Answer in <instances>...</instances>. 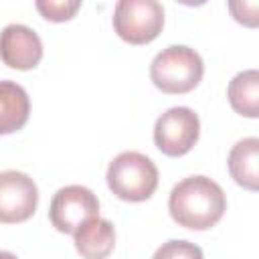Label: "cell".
<instances>
[{
  "label": "cell",
  "mask_w": 259,
  "mask_h": 259,
  "mask_svg": "<svg viewBox=\"0 0 259 259\" xmlns=\"http://www.w3.org/2000/svg\"><path fill=\"white\" fill-rule=\"evenodd\" d=\"M36 10L51 22H65L75 16V12L81 8L79 0H38Z\"/></svg>",
  "instance_id": "obj_14"
},
{
  "label": "cell",
  "mask_w": 259,
  "mask_h": 259,
  "mask_svg": "<svg viewBox=\"0 0 259 259\" xmlns=\"http://www.w3.org/2000/svg\"><path fill=\"white\" fill-rule=\"evenodd\" d=\"M204 75L202 57L186 45H170L162 49L150 63L152 83L168 95L192 91Z\"/></svg>",
  "instance_id": "obj_2"
},
{
  "label": "cell",
  "mask_w": 259,
  "mask_h": 259,
  "mask_svg": "<svg viewBox=\"0 0 259 259\" xmlns=\"http://www.w3.org/2000/svg\"><path fill=\"white\" fill-rule=\"evenodd\" d=\"M0 59L16 71H30L42 59V40L26 24H8L0 32Z\"/></svg>",
  "instance_id": "obj_8"
},
{
  "label": "cell",
  "mask_w": 259,
  "mask_h": 259,
  "mask_svg": "<svg viewBox=\"0 0 259 259\" xmlns=\"http://www.w3.org/2000/svg\"><path fill=\"white\" fill-rule=\"evenodd\" d=\"M99 217V198L81 184H69L53 194L49 206L51 225L65 235H75L87 221Z\"/></svg>",
  "instance_id": "obj_6"
},
{
  "label": "cell",
  "mask_w": 259,
  "mask_h": 259,
  "mask_svg": "<svg viewBox=\"0 0 259 259\" xmlns=\"http://www.w3.org/2000/svg\"><path fill=\"white\" fill-rule=\"evenodd\" d=\"M164 28V8L158 0H119L113 8V30L130 45L152 42Z\"/></svg>",
  "instance_id": "obj_4"
},
{
  "label": "cell",
  "mask_w": 259,
  "mask_h": 259,
  "mask_svg": "<svg viewBox=\"0 0 259 259\" xmlns=\"http://www.w3.org/2000/svg\"><path fill=\"white\" fill-rule=\"evenodd\" d=\"M229 8L237 22H243L247 26L257 24V2H231Z\"/></svg>",
  "instance_id": "obj_15"
},
{
  "label": "cell",
  "mask_w": 259,
  "mask_h": 259,
  "mask_svg": "<svg viewBox=\"0 0 259 259\" xmlns=\"http://www.w3.org/2000/svg\"><path fill=\"white\" fill-rule=\"evenodd\" d=\"M229 172L231 178L247 188H259V140L257 138H243L239 140L229 152Z\"/></svg>",
  "instance_id": "obj_11"
},
{
  "label": "cell",
  "mask_w": 259,
  "mask_h": 259,
  "mask_svg": "<svg viewBox=\"0 0 259 259\" xmlns=\"http://www.w3.org/2000/svg\"><path fill=\"white\" fill-rule=\"evenodd\" d=\"M200 136V119L190 107H170L166 109L154 125V144L156 148L170 156L178 158L188 154Z\"/></svg>",
  "instance_id": "obj_5"
},
{
  "label": "cell",
  "mask_w": 259,
  "mask_h": 259,
  "mask_svg": "<svg viewBox=\"0 0 259 259\" xmlns=\"http://www.w3.org/2000/svg\"><path fill=\"white\" fill-rule=\"evenodd\" d=\"M152 259H204L202 249L184 239H172L162 243Z\"/></svg>",
  "instance_id": "obj_13"
},
{
  "label": "cell",
  "mask_w": 259,
  "mask_h": 259,
  "mask_svg": "<svg viewBox=\"0 0 259 259\" xmlns=\"http://www.w3.org/2000/svg\"><path fill=\"white\" fill-rule=\"evenodd\" d=\"M115 247V229L107 219L95 217L75 231V249L83 259H105Z\"/></svg>",
  "instance_id": "obj_9"
},
{
  "label": "cell",
  "mask_w": 259,
  "mask_h": 259,
  "mask_svg": "<svg viewBox=\"0 0 259 259\" xmlns=\"http://www.w3.org/2000/svg\"><path fill=\"white\" fill-rule=\"evenodd\" d=\"M168 210L180 227L206 231L223 219L227 210V196L208 176H188L172 188Z\"/></svg>",
  "instance_id": "obj_1"
},
{
  "label": "cell",
  "mask_w": 259,
  "mask_h": 259,
  "mask_svg": "<svg viewBox=\"0 0 259 259\" xmlns=\"http://www.w3.org/2000/svg\"><path fill=\"white\" fill-rule=\"evenodd\" d=\"M231 107L245 117L255 119L259 115V73L257 69H247L237 73L227 89Z\"/></svg>",
  "instance_id": "obj_12"
},
{
  "label": "cell",
  "mask_w": 259,
  "mask_h": 259,
  "mask_svg": "<svg viewBox=\"0 0 259 259\" xmlns=\"http://www.w3.org/2000/svg\"><path fill=\"white\" fill-rule=\"evenodd\" d=\"M0 259H18V257L10 251H0Z\"/></svg>",
  "instance_id": "obj_16"
},
{
  "label": "cell",
  "mask_w": 259,
  "mask_h": 259,
  "mask_svg": "<svg viewBox=\"0 0 259 259\" xmlns=\"http://www.w3.org/2000/svg\"><path fill=\"white\" fill-rule=\"evenodd\" d=\"M38 204L36 182L18 170L0 172V223L16 225L28 221Z\"/></svg>",
  "instance_id": "obj_7"
},
{
  "label": "cell",
  "mask_w": 259,
  "mask_h": 259,
  "mask_svg": "<svg viewBox=\"0 0 259 259\" xmlns=\"http://www.w3.org/2000/svg\"><path fill=\"white\" fill-rule=\"evenodd\" d=\"M109 190L127 202L148 200L158 188L156 164L140 152H121L107 166Z\"/></svg>",
  "instance_id": "obj_3"
},
{
  "label": "cell",
  "mask_w": 259,
  "mask_h": 259,
  "mask_svg": "<svg viewBox=\"0 0 259 259\" xmlns=\"http://www.w3.org/2000/svg\"><path fill=\"white\" fill-rule=\"evenodd\" d=\"M30 115V99L22 85L4 79L0 81V136L18 132Z\"/></svg>",
  "instance_id": "obj_10"
}]
</instances>
